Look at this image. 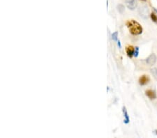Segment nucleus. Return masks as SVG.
<instances>
[{"instance_id": "1", "label": "nucleus", "mask_w": 157, "mask_h": 138, "mask_svg": "<svg viewBox=\"0 0 157 138\" xmlns=\"http://www.w3.org/2000/svg\"><path fill=\"white\" fill-rule=\"evenodd\" d=\"M126 25L129 30L130 33L133 35H140L142 33V27L140 23L134 20H128L126 22Z\"/></svg>"}, {"instance_id": "2", "label": "nucleus", "mask_w": 157, "mask_h": 138, "mask_svg": "<svg viewBox=\"0 0 157 138\" xmlns=\"http://www.w3.org/2000/svg\"><path fill=\"white\" fill-rule=\"evenodd\" d=\"M149 11L148 8L146 6H140V9H139V13H140V15L141 17L143 18H146L147 16L149 15Z\"/></svg>"}, {"instance_id": "3", "label": "nucleus", "mask_w": 157, "mask_h": 138, "mask_svg": "<svg viewBox=\"0 0 157 138\" xmlns=\"http://www.w3.org/2000/svg\"><path fill=\"white\" fill-rule=\"evenodd\" d=\"M156 59L157 58L156 55L152 53V54L150 55V56L145 59V61H146V63L149 65V66H153V65H154L155 63L156 62Z\"/></svg>"}, {"instance_id": "4", "label": "nucleus", "mask_w": 157, "mask_h": 138, "mask_svg": "<svg viewBox=\"0 0 157 138\" xmlns=\"http://www.w3.org/2000/svg\"><path fill=\"white\" fill-rule=\"evenodd\" d=\"M127 7L130 10H134L137 6V2L136 0H125Z\"/></svg>"}, {"instance_id": "5", "label": "nucleus", "mask_w": 157, "mask_h": 138, "mask_svg": "<svg viewBox=\"0 0 157 138\" xmlns=\"http://www.w3.org/2000/svg\"><path fill=\"white\" fill-rule=\"evenodd\" d=\"M149 82H150V77H149L148 75H143L139 79V83L142 86L146 85L147 84H148Z\"/></svg>"}, {"instance_id": "6", "label": "nucleus", "mask_w": 157, "mask_h": 138, "mask_svg": "<svg viewBox=\"0 0 157 138\" xmlns=\"http://www.w3.org/2000/svg\"><path fill=\"white\" fill-rule=\"evenodd\" d=\"M135 48L132 45H129L126 48V52H127V54L129 57H132L133 56H134V53H135Z\"/></svg>"}, {"instance_id": "7", "label": "nucleus", "mask_w": 157, "mask_h": 138, "mask_svg": "<svg viewBox=\"0 0 157 138\" xmlns=\"http://www.w3.org/2000/svg\"><path fill=\"white\" fill-rule=\"evenodd\" d=\"M145 94L147 97L150 99H155L156 98V94L154 91L152 90V89H148L145 92Z\"/></svg>"}, {"instance_id": "8", "label": "nucleus", "mask_w": 157, "mask_h": 138, "mask_svg": "<svg viewBox=\"0 0 157 138\" xmlns=\"http://www.w3.org/2000/svg\"><path fill=\"white\" fill-rule=\"evenodd\" d=\"M122 112H123V114H124V122L126 124H128L129 122H130V118H129V116L128 114V112L127 108L125 107H123L122 108Z\"/></svg>"}, {"instance_id": "9", "label": "nucleus", "mask_w": 157, "mask_h": 138, "mask_svg": "<svg viewBox=\"0 0 157 138\" xmlns=\"http://www.w3.org/2000/svg\"><path fill=\"white\" fill-rule=\"evenodd\" d=\"M117 11H119V13H123L124 10H125V8H124V5H122V4H119V5H117Z\"/></svg>"}, {"instance_id": "10", "label": "nucleus", "mask_w": 157, "mask_h": 138, "mask_svg": "<svg viewBox=\"0 0 157 138\" xmlns=\"http://www.w3.org/2000/svg\"><path fill=\"white\" fill-rule=\"evenodd\" d=\"M151 73L153 75L154 77L157 80V67L151 69Z\"/></svg>"}, {"instance_id": "11", "label": "nucleus", "mask_w": 157, "mask_h": 138, "mask_svg": "<svg viewBox=\"0 0 157 138\" xmlns=\"http://www.w3.org/2000/svg\"><path fill=\"white\" fill-rule=\"evenodd\" d=\"M112 39L115 41H118V32H115L112 34Z\"/></svg>"}, {"instance_id": "12", "label": "nucleus", "mask_w": 157, "mask_h": 138, "mask_svg": "<svg viewBox=\"0 0 157 138\" xmlns=\"http://www.w3.org/2000/svg\"><path fill=\"white\" fill-rule=\"evenodd\" d=\"M150 17H151V19L153 22L157 23V15H155L154 13H151V15H150Z\"/></svg>"}, {"instance_id": "13", "label": "nucleus", "mask_w": 157, "mask_h": 138, "mask_svg": "<svg viewBox=\"0 0 157 138\" xmlns=\"http://www.w3.org/2000/svg\"><path fill=\"white\" fill-rule=\"evenodd\" d=\"M138 55H139V48L138 47H136L135 50V53H134V57H138Z\"/></svg>"}, {"instance_id": "14", "label": "nucleus", "mask_w": 157, "mask_h": 138, "mask_svg": "<svg viewBox=\"0 0 157 138\" xmlns=\"http://www.w3.org/2000/svg\"><path fill=\"white\" fill-rule=\"evenodd\" d=\"M117 45L119 48H122V45H121V42L119 41V40L117 41Z\"/></svg>"}, {"instance_id": "15", "label": "nucleus", "mask_w": 157, "mask_h": 138, "mask_svg": "<svg viewBox=\"0 0 157 138\" xmlns=\"http://www.w3.org/2000/svg\"><path fill=\"white\" fill-rule=\"evenodd\" d=\"M154 133L157 135V130H155V131H154Z\"/></svg>"}]
</instances>
